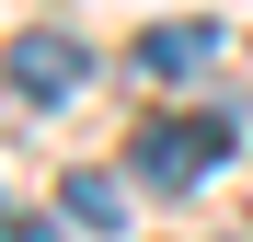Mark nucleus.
<instances>
[{
	"label": "nucleus",
	"mask_w": 253,
	"mask_h": 242,
	"mask_svg": "<svg viewBox=\"0 0 253 242\" xmlns=\"http://www.w3.org/2000/svg\"><path fill=\"white\" fill-rule=\"evenodd\" d=\"M219 161H230V127H219V115H150L138 150H126V173H138L150 196H196Z\"/></svg>",
	"instance_id": "f257e3e1"
},
{
	"label": "nucleus",
	"mask_w": 253,
	"mask_h": 242,
	"mask_svg": "<svg viewBox=\"0 0 253 242\" xmlns=\"http://www.w3.org/2000/svg\"><path fill=\"white\" fill-rule=\"evenodd\" d=\"M207 58H219V23H161V35H138V69L173 93V81H196Z\"/></svg>",
	"instance_id": "7ed1b4c3"
},
{
	"label": "nucleus",
	"mask_w": 253,
	"mask_h": 242,
	"mask_svg": "<svg viewBox=\"0 0 253 242\" xmlns=\"http://www.w3.org/2000/svg\"><path fill=\"white\" fill-rule=\"evenodd\" d=\"M81 81H92V58H81L69 35H23V47H12V93L23 104H69Z\"/></svg>",
	"instance_id": "f03ea898"
},
{
	"label": "nucleus",
	"mask_w": 253,
	"mask_h": 242,
	"mask_svg": "<svg viewBox=\"0 0 253 242\" xmlns=\"http://www.w3.org/2000/svg\"><path fill=\"white\" fill-rule=\"evenodd\" d=\"M0 219H12V208H0Z\"/></svg>",
	"instance_id": "39448f33"
},
{
	"label": "nucleus",
	"mask_w": 253,
	"mask_h": 242,
	"mask_svg": "<svg viewBox=\"0 0 253 242\" xmlns=\"http://www.w3.org/2000/svg\"><path fill=\"white\" fill-rule=\"evenodd\" d=\"M58 219H69V231H115V219H126V185H115V173H69V185H58Z\"/></svg>",
	"instance_id": "20e7f679"
}]
</instances>
